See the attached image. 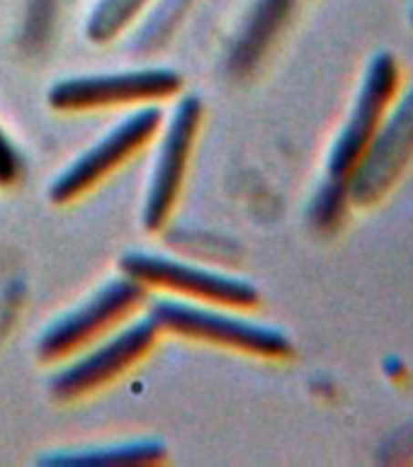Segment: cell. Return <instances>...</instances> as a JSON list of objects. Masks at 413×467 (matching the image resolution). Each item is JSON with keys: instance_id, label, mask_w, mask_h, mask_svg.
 <instances>
[{"instance_id": "obj_1", "label": "cell", "mask_w": 413, "mask_h": 467, "mask_svg": "<svg viewBox=\"0 0 413 467\" xmlns=\"http://www.w3.org/2000/svg\"><path fill=\"white\" fill-rule=\"evenodd\" d=\"M146 314L160 334H173L214 348L233 350L261 360H284L292 356V341L275 327L258 324L224 306L195 305L173 297L149 299Z\"/></svg>"}, {"instance_id": "obj_2", "label": "cell", "mask_w": 413, "mask_h": 467, "mask_svg": "<svg viewBox=\"0 0 413 467\" xmlns=\"http://www.w3.org/2000/svg\"><path fill=\"white\" fill-rule=\"evenodd\" d=\"M149 299L151 292L119 273V277L102 285L83 305L51 321L36 341V356L44 363L68 360L124 327L139 312H146Z\"/></svg>"}, {"instance_id": "obj_3", "label": "cell", "mask_w": 413, "mask_h": 467, "mask_svg": "<svg viewBox=\"0 0 413 467\" xmlns=\"http://www.w3.org/2000/svg\"><path fill=\"white\" fill-rule=\"evenodd\" d=\"M119 270L149 292H160L182 302L224 306L233 312H251L261 305L258 287L243 277L226 275L219 270L202 268L163 254L129 251L122 255Z\"/></svg>"}, {"instance_id": "obj_4", "label": "cell", "mask_w": 413, "mask_h": 467, "mask_svg": "<svg viewBox=\"0 0 413 467\" xmlns=\"http://www.w3.org/2000/svg\"><path fill=\"white\" fill-rule=\"evenodd\" d=\"M159 327L144 312L141 319L127 321L124 327L80 350L51 378L49 392L57 401H76L98 392L144 360L159 343Z\"/></svg>"}, {"instance_id": "obj_5", "label": "cell", "mask_w": 413, "mask_h": 467, "mask_svg": "<svg viewBox=\"0 0 413 467\" xmlns=\"http://www.w3.org/2000/svg\"><path fill=\"white\" fill-rule=\"evenodd\" d=\"M163 127V112L159 105L134 108L122 122L80 153L71 166L64 168L49 185V200L54 204L76 202L78 197L98 188L109 175L127 166L137 153L151 144Z\"/></svg>"}, {"instance_id": "obj_6", "label": "cell", "mask_w": 413, "mask_h": 467, "mask_svg": "<svg viewBox=\"0 0 413 467\" xmlns=\"http://www.w3.org/2000/svg\"><path fill=\"white\" fill-rule=\"evenodd\" d=\"M182 90L181 73L163 66H146L129 71L88 73L58 80L46 100L57 112H90V109L144 108L170 100Z\"/></svg>"}, {"instance_id": "obj_7", "label": "cell", "mask_w": 413, "mask_h": 467, "mask_svg": "<svg viewBox=\"0 0 413 467\" xmlns=\"http://www.w3.org/2000/svg\"><path fill=\"white\" fill-rule=\"evenodd\" d=\"M401 66L392 51H379L365 68L346 124L338 131L326 161V178L348 182L353 168L363 159L365 149L389 115L394 100L399 98Z\"/></svg>"}, {"instance_id": "obj_8", "label": "cell", "mask_w": 413, "mask_h": 467, "mask_svg": "<svg viewBox=\"0 0 413 467\" xmlns=\"http://www.w3.org/2000/svg\"><path fill=\"white\" fill-rule=\"evenodd\" d=\"M202 100L195 95H182L168 122L163 124L159 151L146 188L144 214H141L146 232H160L173 217L175 204L181 200L182 185L188 178L197 134L202 127Z\"/></svg>"}, {"instance_id": "obj_9", "label": "cell", "mask_w": 413, "mask_h": 467, "mask_svg": "<svg viewBox=\"0 0 413 467\" xmlns=\"http://www.w3.org/2000/svg\"><path fill=\"white\" fill-rule=\"evenodd\" d=\"M413 163V86L397 98L348 178L353 207L382 202Z\"/></svg>"}, {"instance_id": "obj_10", "label": "cell", "mask_w": 413, "mask_h": 467, "mask_svg": "<svg viewBox=\"0 0 413 467\" xmlns=\"http://www.w3.org/2000/svg\"><path fill=\"white\" fill-rule=\"evenodd\" d=\"M292 7L294 0H255L229 58L233 73H248L268 54L277 35L290 20Z\"/></svg>"}, {"instance_id": "obj_11", "label": "cell", "mask_w": 413, "mask_h": 467, "mask_svg": "<svg viewBox=\"0 0 413 467\" xmlns=\"http://www.w3.org/2000/svg\"><path fill=\"white\" fill-rule=\"evenodd\" d=\"M166 460V448L159 441H131L122 445L88 448V451L54 452L42 458L46 465H156Z\"/></svg>"}, {"instance_id": "obj_12", "label": "cell", "mask_w": 413, "mask_h": 467, "mask_svg": "<svg viewBox=\"0 0 413 467\" xmlns=\"http://www.w3.org/2000/svg\"><path fill=\"white\" fill-rule=\"evenodd\" d=\"M151 0H100L88 17L86 35L90 42L108 44L131 27Z\"/></svg>"}, {"instance_id": "obj_13", "label": "cell", "mask_w": 413, "mask_h": 467, "mask_svg": "<svg viewBox=\"0 0 413 467\" xmlns=\"http://www.w3.org/2000/svg\"><path fill=\"white\" fill-rule=\"evenodd\" d=\"M350 207H353V202H350L348 182L326 178L319 192L314 195L309 217H312V224L316 226V232L331 234L343 224V217L348 214Z\"/></svg>"}, {"instance_id": "obj_14", "label": "cell", "mask_w": 413, "mask_h": 467, "mask_svg": "<svg viewBox=\"0 0 413 467\" xmlns=\"http://www.w3.org/2000/svg\"><path fill=\"white\" fill-rule=\"evenodd\" d=\"M188 3L190 0H168L166 5L159 10V15H156L153 20L146 22V27L141 29V36L137 39V49L141 51L159 49L160 44L166 42L168 36H170L175 25L181 22Z\"/></svg>"}, {"instance_id": "obj_15", "label": "cell", "mask_w": 413, "mask_h": 467, "mask_svg": "<svg viewBox=\"0 0 413 467\" xmlns=\"http://www.w3.org/2000/svg\"><path fill=\"white\" fill-rule=\"evenodd\" d=\"M22 173V159L13 141L7 139V134L0 127V185H10L20 178Z\"/></svg>"}, {"instance_id": "obj_16", "label": "cell", "mask_w": 413, "mask_h": 467, "mask_svg": "<svg viewBox=\"0 0 413 467\" xmlns=\"http://www.w3.org/2000/svg\"><path fill=\"white\" fill-rule=\"evenodd\" d=\"M408 22H411V27H413V5H411V10H408Z\"/></svg>"}]
</instances>
